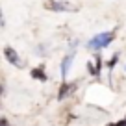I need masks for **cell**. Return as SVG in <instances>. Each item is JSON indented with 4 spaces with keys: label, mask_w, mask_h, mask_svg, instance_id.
<instances>
[{
    "label": "cell",
    "mask_w": 126,
    "mask_h": 126,
    "mask_svg": "<svg viewBox=\"0 0 126 126\" xmlns=\"http://www.w3.org/2000/svg\"><path fill=\"white\" fill-rule=\"evenodd\" d=\"M6 56L9 58V61H11V63H17V54L11 50V48H6Z\"/></svg>",
    "instance_id": "6da1fadb"
}]
</instances>
